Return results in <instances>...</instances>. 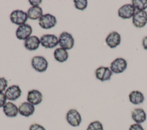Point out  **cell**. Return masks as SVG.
<instances>
[{
	"instance_id": "1",
	"label": "cell",
	"mask_w": 147,
	"mask_h": 130,
	"mask_svg": "<svg viewBox=\"0 0 147 130\" xmlns=\"http://www.w3.org/2000/svg\"><path fill=\"white\" fill-rule=\"evenodd\" d=\"M75 40L72 34L67 32H62L59 37V44L60 48L67 50L71 49L74 46Z\"/></svg>"
},
{
	"instance_id": "2",
	"label": "cell",
	"mask_w": 147,
	"mask_h": 130,
	"mask_svg": "<svg viewBox=\"0 0 147 130\" xmlns=\"http://www.w3.org/2000/svg\"><path fill=\"white\" fill-rule=\"evenodd\" d=\"M31 65L33 68L38 72H45L48 67V62L45 58L41 56H36L32 58Z\"/></svg>"
},
{
	"instance_id": "3",
	"label": "cell",
	"mask_w": 147,
	"mask_h": 130,
	"mask_svg": "<svg viewBox=\"0 0 147 130\" xmlns=\"http://www.w3.org/2000/svg\"><path fill=\"white\" fill-rule=\"evenodd\" d=\"M27 13L21 10H15L13 11L10 15L11 22L17 25H22L25 24L28 20Z\"/></svg>"
},
{
	"instance_id": "4",
	"label": "cell",
	"mask_w": 147,
	"mask_h": 130,
	"mask_svg": "<svg viewBox=\"0 0 147 130\" xmlns=\"http://www.w3.org/2000/svg\"><path fill=\"white\" fill-rule=\"evenodd\" d=\"M57 23L56 18L49 13L44 14L38 19V24L41 27L44 29H49L54 26Z\"/></svg>"
},
{
	"instance_id": "5",
	"label": "cell",
	"mask_w": 147,
	"mask_h": 130,
	"mask_svg": "<svg viewBox=\"0 0 147 130\" xmlns=\"http://www.w3.org/2000/svg\"><path fill=\"white\" fill-rule=\"evenodd\" d=\"M40 39L41 46L47 49H52L59 44V38L55 34H44Z\"/></svg>"
},
{
	"instance_id": "6",
	"label": "cell",
	"mask_w": 147,
	"mask_h": 130,
	"mask_svg": "<svg viewBox=\"0 0 147 130\" xmlns=\"http://www.w3.org/2000/svg\"><path fill=\"white\" fill-rule=\"evenodd\" d=\"M65 118L67 123L74 127L79 126L82 122V116L75 109H69L66 114Z\"/></svg>"
},
{
	"instance_id": "7",
	"label": "cell",
	"mask_w": 147,
	"mask_h": 130,
	"mask_svg": "<svg viewBox=\"0 0 147 130\" xmlns=\"http://www.w3.org/2000/svg\"><path fill=\"white\" fill-rule=\"evenodd\" d=\"M127 62L123 58H117L110 64V69L111 72L115 74L121 73L127 68Z\"/></svg>"
},
{
	"instance_id": "8",
	"label": "cell",
	"mask_w": 147,
	"mask_h": 130,
	"mask_svg": "<svg viewBox=\"0 0 147 130\" xmlns=\"http://www.w3.org/2000/svg\"><path fill=\"white\" fill-rule=\"evenodd\" d=\"M132 23L136 27H144L147 23V12L146 11H137L132 17Z\"/></svg>"
},
{
	"instance_id": "9",
	"label": "cell",
	"mask_w": 147,
	"mask_h": 130,
	"mask_svg": "<svg viewBox=\"0 0 147 130\" xmlns=\"http://www.w3.org/2000/svg\"><path fill=\"white\" fill-rule=\"evenodd\" d=\"M32 33V28L31 26L26 23L19 26L16 31V37L20 40L25 41L30 37Z\"/></svg>"
},
{
	"instance_id": "10",
	"label": "cell",
	"mask_w": 147,
	"mask_h": 130,
	"mask_svg": "<svg viewBox=\"0 0 147 130\" xmlns=\"http://www.w3.org/2000/svg\"><path fill=\"white\" fill-rule=\"evenodd\" d=\"M22 94V90L17 85H13L8 87L5 92V94L7 100L10 101H15L20 97Z\"/></svg>"
},
{
	"instance_id": "11",
	"label": "cell",
	"mask_w": 147,
	"mask_h": 130,
	"mask_svg": "<svg viewBox=\"0 0 147 130\" xmlns=\"http://www.w3.org/2000/svg\"><path fill=\"white\" fill-rule=\"evenodd\" d=\"M136 13V9L132 4H125L122 6L118 10V15L123 19L132 18Z\"/></svg>"
},
{
	"instance_id": "12",
	"label": "cell",
	"mask_w": 147,
	"mask_h": 130,
	"mask_svg": "<svg viewBox=\"0 0 147 130\" xmlns=\"http://www.w3.org/2000/svg\"><path fill=\"white\" fill-rule=\"evenodd\" d=\"M95 73L96 78L101 81L110 80L113 74V72L110 68L105 66H100L98 68L96 69Z\"/></svg>"
},
{
	"instance_id": "13",
	"label": "cell",
	"mask_w": 147,
	"mask_h": 130,
	"mask_svg": "<svg viewBox=\"0 0 147 130\" xmlns=\"http://www.w3.org/2000/svg\"><path fill=\"white\" fill-rule=\"evenodd\" d=\"M27 101L32 105H37L42 101V94L37 89H32L28 92Z\"/></svg>"
},
{
	"instance_id": "14",
	"label": "cell",
	"mask_w": 147,
	"mask_h": 130,
	"mask_svg": "<svg viewBox=\"0 0 147 130\" xmlns=\"http://www.w3.org/2000/svg\"><path fill=\"white\" fill-rule=\"evenodd\" d=\"M121 35L117 31H112L108 34L105 39V42L107 46L111 49L116 48L121 44Z\"/></svg>"
},
{
	"instance_id": "15",
	"label": "cell",
	"mask_w": 147,
	"mask_h": 130,
	"mask_svg": "<svg viewBox=\"0 0 147 130\" xmlns=\"http://www.w3.org/2000/svg\"><path fill=\"white\" fill-rule=\"evenodd\" d=\"M35 111V108L32 104L26 102H23L18 107L19 113L24 117H28L32 115Z\"/></svg>"
},
{
	"instance_id": "16",
	"label": "cell",
	"mask_w": 147,
	"mask_h": 130,
	"mask_svg": "<svg viewBox=\"0 0 147 130\" xmlns=\"http://www.w3.org/2000/svg\"><path fill=\"white\" fill-rule=\"evenodd\" d=\"M131 118L136 123L141 124L146 120V114L142 108H137L132 111Z\"/></svg>"
},
{
	"instance_id": "17",
	"label": "cell",
	"mask_w": 147,
	"mask_h": 130,
	"mask_svg": "<svg viewBox=\"0 0 147 130\" xmlns=\"http://www.w3.org/2000/svg\"><path fill=\"white\" fill-rule=\"evenodd\" d=\"M3 112L8 117H16L18 112V107L12 102H7L3 107Z\"/></svg>"
},
{
	"instance_id": "18",
	"label": "cell",
	"mask_w": 147,
	"mask_h": 130,
	"mask_svg": "<svg viewBox=\"0 0 147 130\" xmlns=\"http://www.w3.org/2000/svg\"><path fill=\"white\" fill-rule=\"evenodd\" d=\"M40 45V39L36 36H32L25 41L24 46L29 50H36L39 48Z\"/></svg>"
},
{
	"instance_id": "19",
	"label": "cell",
	"mask_w": 147,
	"mask_h": 130,
	"mask_svg": "<svg viewBox=\"0 0 147 130\" xmlns=\"http://www.w3.org/2000/svg\"><path fill=\"white\" fill-rule=\"evenodd\" d=\"M129 99L131 104L138 105L144 102L145 97L141 92L138 90H133L129 94Z\"/></svg>"
},
{
	"instance_id": "20",
	"label": "cell",
	"mask_w": 147,
	"mask_h": 130,
	"mask_svg": "<svg viewBox=\"0 0 147 130\" xmlns=\"http://www.w3.org/2000/svg\"><path fill=\"white\" fill-rule=\"evenodd\" d=\"M42 14V9L40 6H32L27 11L28 18L32 20L39 19L43 15Z\"/></svg>"
},
{
	"instance_id": "21",
	"label": "cell",
	"mask_w": 147,
	"mask_h": 130,
	"mask_svg": "<svg viewBox=\"0 0 147 130\" xmlns=\"http://www.w3.org/2000/svg\"><path fill=\"white\" fill-rule=\"evenodd\" d=\"M53 56L56 61L59 62H64L66 61L68 58V53L67 51L61 48H57L53 52Z\"/></svg>"
},
{
	"instance_id": "22",
	"label": "cell",
	"mask_w": 147,
	"mask_h": 130,
	"mask_svg": "<svg viewBox=\"0 0 147 130\" xmlns=\"http://www.w3.org/2000/svg\"><path fill=\"white\" fill-rule=\"evenodd\" d=\"M131 2L137 11H145L147 9V0H132Z\"/></svg>"
},
{
	"instance_id": "23",
	"label": "cell",
	"mask_w": 147,
	"mask_h": 130,
	"mask_svg": "<svg viewBox=\"0 0 147 130\" xmlns=\"http://www.w3.org/2000/svg\"><path fill=\"white\" fill-rule=\"evenodd\" d=\"M86 130H103V127L101 122L95 120L88 124Z\"/></svg>"
},
{
	"instance_id": "24",
	"label": "cell",
	"mask_w": 147,
	"mask_h": 130,
	"mask_svg": "<svg viewBox=\"0 0 147 130\" xmlns=\"http://www.w3.org/2000/svg\"><path fill=\"white\" fill-rule=\"evenodd\" d=\"M75 7L79 10H84L86 9L88 4L87 0H74Z\"/></svg>"
},
{
	"instance_id": "25",
	"label": "cell",
	"mask_w": 147,
	"mask_h": 130,
	"mask_svg": "<svg viewBox=\"0 0 147 130\" xmlns=\"http://www.w3.org/2000/svg\"><path fill=\"white\" fill-rule=\"evenodd\" d=\"M7 81L4 77H0V93L5 91L7 86Z\"/></svg>"
},
{
	"instance_id": "26",
	"label": "cell",
	"mask_w": 147,
	"mask_h": 130,
	"mask_svg": "<svg viewBox=\"0 0 147 130\" xmlns=\"http://www.w3.org/2000/svg\"><path fill=\"white\" fill-rule=\"evenodd\" d=\"M29 130H46L45 128L41 125L37 123L30 125Z\"/></svg>"
},
{
	"instance_id": "27",
	"label": "cell",
	"mask_w": 147,
	"mask_h": 130,
	"mask_svg": "<svg viewBox=\"0 0 147 130\" xmlns=\"http://www.w3.org/2000/svg\"><path fill=\"white\" fill-rule=\"evenodd\" d=\"M7 99L5 94V93H0V108H3L6 102Z\"/></svg>"
},
{
	"instance_id": "28",
	"label": "cell",
	"mask_w": 147,
	"mask_h": 130,
	"mask_svg": "<svg viewBox=\"0 0 147 130\" xmlns=\"http://www.w3.org/2000/svg\"><path fill=\"white\" fill-rule=\"evenodd\" d=\"M129 130H144V129L140 124L134 123L130 126Z\"/></svg>"
},
{
	"instance_id": "29",
	"label": "cell",
	"mask_w": 147,
	"mask_h": 130,
	"mask_svg": "<svg viewBox=\"0 0 147 130\" xmlns=\"http://www.w3.org/2000/svg\"><path fill=\"white\" fill-rule=\"evenodd\" d=\"M41 2H42V1H39V0H34V1L30 0V1H29V3L32 6H39V5L41 3Z\"/></svg>"
},
{
	"instance_id": "30",
	"label": "cell",
	"mask_w": 147,
	"mask_h": 130,
	"mask_svg": "<svg viewBox=\"0 0 147 130\" xmlns=\"http://www.w3.org/2000/svg\"><path fill=\"white\" fill-rule=\"evenodd\" d=\"M142 46L144 49L147 50V36L145 37L142 40Z\"/></svg>"
}]
</instances>
